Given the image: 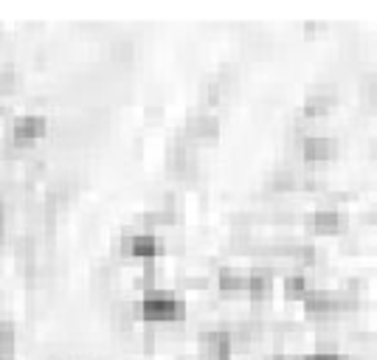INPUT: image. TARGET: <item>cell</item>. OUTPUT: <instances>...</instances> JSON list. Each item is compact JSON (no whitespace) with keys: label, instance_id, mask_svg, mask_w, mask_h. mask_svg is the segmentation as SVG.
Instances as JSON below:
<instances>
[{"label":"cell","instance_id":"6da1fadb","mask_svg":"<svg viewBox=\"0 0 377 360\" xmlns=\"http://www.w3.org/2000/svg\"><path fill=\"white\" fill-rule=\"evenodd\" d=\"M138 315L150 324H169L186 318V301L180 295H172L169 290H147L138 301Z\"/></svg>","mask_w":377,"mask_h":360},{"label":"cell","instance_id":"7a4b0ae2","mask_svg":"<svg viewBox=\"0 0 377 360\" xmlns=\"http://www.w3.org/2000/svg\"><path fill=\"white\" fill-rule=\"evenodd\" d=\"M121 253L130 256V259H141V262H155V256L163 251L160 248V239L150 234V231H141V234H124L121 242H119Z\"/></svg>","mask_w":377,"mask_h":360},{"label":"cell","instance_id":"3957f363","mask_svg":"<svg viewBox=\"0 0 377 360\" xmlns=\"http://www.w3.org/2000/svg\"><path fill=\"white\" fill-rule=\"evenodd\" d=\"M220 136V119L206 110H195L186 119V138L189 141H214Z\"/></svg>","mask_w":377,"mask_h":360},{"label":"cell","instance_id":"277c9868","mask_svg":"<svg viewBox=\"0 0 377 360\" xmlns=\"http://www.w3.org/2000/svg\"><path fill=\"white\" fill-rule=\"evenodd\" d=\"M203 360H231L234 355V338L228 329H209L200 335Z\"/></svg>","mask_w":377,"mask_h":360},{"label":"cell","instance_id":"5b68a950","mask_svg":"<svg viewBox=\"0 0 377 360\" xmlns=\"http://www.w3.org/2000/svg\"><path fill=\"white\" fill-rule=\"evenodd\" d=\"M45 130H48V121H45V116H40V113H26V116H20V119H14V141L17 144H31V141H40L43 136H45Z\"/></svg>","mask_w":377,"mask_h":360},{"label":"cell","instance_id":"8992f818","mask_svg":"<svg viewBox=\"0 0 377 360\" xmlns=\"http://www.w3.org/2000/svg\"><path fill=\"white\" fill-rule=\"evenodd\" d=\"M338 152V141L329 136H302V158L307 163L332 160Z\"/></svg>","mask_w":377,"mask_h":360},{"label":"cell","instance_id":"52a82bcc","mask_svg":"<svg viewBox=\"0 0 377 360\" xmlns=\"http://www.w3.org/2000/svg\"><path fill=\"white\" fill-rule=\"evenodd\" d=\"M307 225L315 234H341V231H346V217L335 209H318L307 217Z\"/></svg>","mask_w":377,"mask_h":360},{"label":"cell","instance_id":"ba28073f","mask_svg":"<svg viewBox=\"0 0 377 360\" xmlns=\"http://www.w3.org/2000/svg\"><path fill=\"white\" fill-rule=\"evenodd\" d=\"M335 99H338V93H335V87H312L307 96H304V119H312V116H321V113H327L332 104H335Z\"/></svg>","mask_w":377,"mask_h":360},{"label":"cell","instance_id":"9c48e42d","mask_svg":"<svg viewBox=\"0 0 377 360\" xmlns=\"http://www.w3.org/2000/svg\"><path fill=\"white\" fill-rule=\"evenodd\" d=\"M256 304L259 301H268L271 293H273V273L268 268H253L248 273V290H245Z\"/></svg>","mask_w":377,"mask_h":360},{"label":"cell","instance_id":"30bf717a","mask_svg":"<svg viewBox=\"0 0 377 360\" xmlns=\"http://www.w3.org/2000/svg\"><path fill=\"white\" fill-rule=\"evenodd\" d=\"M299 183H302V175L296 169H290V166H282V169H276L271 175V189L273 192H296Z\"/></svg>","mask_w":377,"mask_h":360},{"label":"cell","instance_id":"8fae6325","mask_svg":"<svg viewBox=\"0 0 377 360\" xmlns=\"http://www.w3.org/2000/svg\"><path fill=\"white\" fill-rule=\"evenodd\" d=\"M217 288L223 290V293H242V290H248V276L245 273H236L234 268H220Z\"/></svg>","mask_w":377,"mask_h":360},{"label":"cell","instance_id":"7c38bea8","mask_svg":"<svg viewBox=\"0 0 377 360\" xmlns=\"http://www.w3.org/2000/svg\"><path fill=\"white\" fill-rule=\"evenodd\" d=\"M310 293V282L304 279V273H288L285 276V298L288 301H304V295Z\"/></svg>","mask_w":377,"mask_h":360},{"label":"cell","instance_id":"4fadbf2b","mask_svg":"<svg viewBox=\"0 0 377 360\" xmlns=\"http://www.w3.org/2000/svg\"><path fill=\"white\" fill-rule=\"evenodd\" d=\"M17 355V332L9 321H0V360H14Z\"/></svg>","mask_w":377,"mask_h":360},{"label":"cell","instance_id":"5bb4252c","mask_svg":"<svg viewBox=\"0 0 377 360\" xmlns=\"http://www.w3.org/2000/svg\"><path fill=\"white\" fill-rule=\"evenodd\" d=\"M17 87V71L11 65H3L0 68V93H11Z\"/></svg>","mask_w":377,"mask_h":360},{"label":"cell","instance_id":"9a60e30c","mask_svg":"<svg viewBox=\"0 0 377 360\" xmlns=\"http://www.w3.org/2000/svg\"><path fill=\"white\" fill-rule=\"evenodd\" d=\"M304 360H346V358H341L338 352H312V355H307Z\"/></svg>","mask_w":377,"mask_h":360},{"label":"cell","instance_id":"2e32d148","mask_svg":"<svg viewBox=\"0 0 377 360\" xmlns=\"http://www.w3.org/2000/svg\"><path fill=\"white\" fill-rule=\"evenodd\" d=\"M6 239V206H3V200H0V242Z\"/></svg>","mask_w":377,"mask_h":360},{"label":"cell","instance_id":"e0dca14e","mask_svg":"<svg viewBox=\"0 0 377 360\" xmlns=\"http://www.w3.org/2000/svg\"><path fill=\"white\" fill-rule=\"evenodd\" d=\"M276 360H282V358H276Z\"/></svg>","mask_w":377,"mask_h":360}]
</instances>
